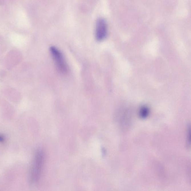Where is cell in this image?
<instances>
[{"label":"cell","mask_w":191,"mask_h":191,"mask_svg":"<svg viewBox=\"0 0 191 191\" xmlns=\"http://www.w3.org/2000/svg\"><path fill=\"white\" fill-rule=\"evenodd\" d=\"M45 155L42 150L37 151L31 165L30 172V180L32 182L39 179L44 162Z\"/></svg>","instance_id":"cell-1"},{"label":"cell","mask_w":191,"mask_h":191,"mask_svg":"<svg viewBox=\"0 0 191 191\" xmlns=\"http://www.w3.org/2000/svg\"><path fill=\"white\" fill-rule=\"evenodd\" d=\"M50 51L57 69L61 73H66L68 71V67L63 53L54 46L50 47Z\"/></svg>","instance_id":"cell-2"},{"label":"cell","mask_w":191,"mask_h":191,"mask_svg":"<svg viewBox=\"0 0 191 191\" xmlns=\"http://www.w3.org/2000/svg\"><path fill=\"white\" fill-rule=\"evenodd\" d=\"M108 31V24L106 20L104 18H98L96 24V39L98 41H102L107 36Z\"/></svg>","instance_id":"cell-3"},{"label":"cell","mask_w":191,"mask_h":191,"mask_svg":"<svg viewBox=\"0 0 191 191\" xmlns=\"http://www.w3.org/2000/svg\"><path fill=\"white\" fill-rule=\"evenodd\" d=\"M149 114V109L146 107L144 106L141 108L140 111V115L142 118L147 117Z\"/></svg>","instance_id":"cell-4"}]
</instances>
